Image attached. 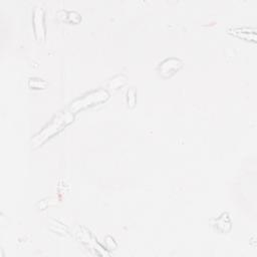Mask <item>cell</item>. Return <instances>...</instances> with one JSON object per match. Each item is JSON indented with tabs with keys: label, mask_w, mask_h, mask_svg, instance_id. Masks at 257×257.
<instances>
[{
	"label": "cell",
	"mask_w": 257,
	"mask_h": 257,
	"mask_svg": "<svg viewBox=\"0 0 257 257\" xmlns=\"http://www.w3.org/2000/svg\"><path fill=\"white\" fill-rule=\"evenodd\" d=\"M73 122V115L71 112H64L60 114L58 117H56L52 123H50L44 130H42L39 134L35 136V138L32 140V148H36L40 145L44 144L48 139L53 137L54 135L61 132L64 127L68 126Z\"/></svg>",
	"instance_id": "6da1fadb"
},
{
	"label": "cell",
	"mask_w": 257,
	"mask_h": 257,
	"mask_svg": "<svg viewBox=\"0 0 257 257\" xmlns=\"http://www.w3.org/2000/svg\"><path fill=\"white\" fill-rule=\"evenodd\" d=\"M109 97H110L109 93L107 91H104V90L92 92L88 95H85L81 99L73 102L70 106V112L76 113L78 111L84 110V109H87L89 107L104 103L109 99Z\"/></svg>",
	"instance_id": "7a4b0ae2"
},
{
	"label": "cell",
	"mask_w": 257,
	"mask_h": 257,
	"mask_svg": "<svg viewBox=\"0 0 257 257\" xmlns=\"http://www.w3.org/2000/svg\"><path fill=\"white\" fill-rule=\"evenodd\" d=\"M182 66V62L177 59H169L160 65V74L164 77L173 75Z\"/></svg>",
	"instance_id": "3957f363"
},
{
	"label": "cell",
	"mask_w": 257,
	"mask_h": 257,
	"mask_svg": "<svg viewBox=\"0 0 257 257\" xmlns=\"http://www.w3.org/2000/svg\"><path fill=\"white\" fill-rule=\"evenodd\" d=\"M33 23H34V31H35L36 38L42 41L46 36V29L44 24V10L39 7H36L34 10Z\"/></svg>",
	"instance_id": "277c9868"
},
{
	"label": "cell",
	"mask_w": 257,
	"mask_h": 257,
	"mask_svg": "<svg viewBox=\"0 0 257 257\" xmlns=\"http://www.w3.org/2000/svg\"><path fill=\"white\" fill-rule=\"evenodd\" d=\"M47 82L41 80V79H30L29 81V85L30 88L32 89H36V90H39V89H45L47 87Z\"/></svg>",
	"instance_id": "5b68a950"
}]
</instances>
